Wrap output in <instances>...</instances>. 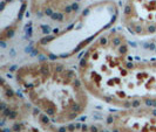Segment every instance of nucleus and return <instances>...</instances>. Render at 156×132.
<instances>
[{
    "mask_svg": "<svg viewBox=\"0 0 156 132\" xmlns=\"http://www.w3.org/2000/svg\"><path fill=\"white\" fill-rule=\"evenodd\" d=\"M80 0H30V9L37 15H54L65 13Z\"/></svg>",
    "mask_w": 156,
    "mask_h": 132,
    "instance_id": "nucleus-7",
    "label": "nucleus"
},
{
    "mask_svg": "<svg viewBox=\"0 0 156 132\" xmlns=\"http://www.w3.org/2000/svg\"><path fill=\"white\" fill-rule=\"evenodd\" d=\"M121 21L126 31L134 36L156 34V0H126Z\"/></svg>",
    "mask_w": 156,
    "mask_h": 132,
    "instance_id": "nucleus-6",
    "label": "nucleus"
},
{
    "mask_svg": "<svg viewBox=\"0 0 156 132\" xmlns=\"http://www.w3.org/2000/svg\"><path fill=\"white\" fill-rule=\"evenodd\" d=\"M128 93L133 107H156V59L132 63Z\"/></svg>",
    "mask_w": 156,
    "mask_h": 132,
    "instance_id": "nucleus-4",
    "label": "nucleus"
},
{
    "mask_svg": "<svg viewBox=\"0 0 156 132\" xmlns=\"http://www.w3.org/2000/svg\"><path fill=\"white\" fill-rule=\"evenodd\" d=\"M16 82L27 102L56 124L79 119L88 108V91L78 71L56 61L26 63Z\"/></svg>",
    "mask_w": 156,
    "mask_h": 132,
    "instance_id": "nucleus-1",
    "label": "nucleus"
},
{
    "mask_svg": "<svg viewBox=\"0 0 156 132\" xmlns=\"http://www.w3.org/2000/svg\"><path fill=\"white\" fill-rule=\"evenodd\" d=\"M2 132H110L108 127L94 123L56 124L42 116L31 104L21 113L2 122Z\"/></svg>",
    "mask_w": 156,
    "mask_h": 132,
    "instance_id": "nucleus-3",
    "label": "nucleus"
},
{
    "mask_svg": "<svg viewBox=\"0 0 156 132\" xmlns=\"http://www.w3.org/2000/svg\"><path fill=\"white\" fill-rule=\"evenodd\" d=\"M106 125L110 132H156V107L117 109L108 115Z\"/></svg>",
    "mask_w": 156,
    "mask_h": 132,
    "instance_id": "nucleus-5",
    "label": "nucleus"
},
{
    "mask_svg": "<svg viewBox=\"0 0 156 132\" xmlns=\"http://www.w3.org/2000/svg\"><path fill=\"white\" fill-rule=\"evenodd\" d=\"M125 34L120 31L101 33L86 49L79 63L82 83L99 101L116 109L132 108L128 78L132 62Z\"/></svg>",
    "mask_w": 156,
    "mask_h": 132,
    "instance_id": "nucleus-2",
    "label": "nucleus"
}]
</instances>
